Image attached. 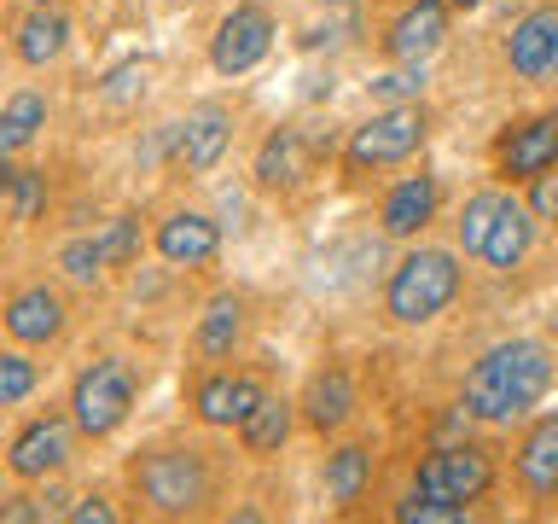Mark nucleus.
I'll return each instance as SVG.
<instances>
[{"label":"nucleus","instance_id":"1","mask_svg":"<svg viewBox=\"0 0 558 524\" xmlns=\"http://www.w3.org/2000/svg\"><path fill=\"white\" fill-rule=\"evenodd\" d=\"M553 384V356L541 338H506L488 344L477 367L465 373V414L488 419V426H506V419L530 414Z\"/></svg>","mask_w":558,"mask_h":524},{"label":"nucleus","instance_id":"2","mask_svg":"<svg viewBox=\"0 0 558 524\" xmlns=\"http://www.w3.org/2000/svg\"><path fill=\"white\" fill-rule=\"evenodd\" d=\"M453 297H460V262L453 251H430V245H418L408 251L390 269V286H384V314H390L396 326H425L436 321Z\"/></svg>","mask_w":558,"mask_h":524},{"label":"nucleus","instance_id":"3","mask_svg":"<svg viewBox=\"0 0 558 524\" xmlns=\"http://www.w3.org/2000/svg\"><path fill=\"white\" fill-rule=\"evenodd\" d=\"M140 501L163 519H192L209 501V466L198 449H151L129 466Z\"/></svg>","mask_w":558,"mask_h":524},{"label":"nucleus","instance_id":"4","mask_svg":"<svg viewBox=\"0 0 558 524\" xmlns=\"http://www.w3.org/2000/svg\"><path fill=\"white\" fill-rule=\"evenodd\" d=\"M134 396H140L134 367L122 356H99L76 373V384H70V419H76L82 437H111L122 419L134 414Z\"/></svg>","mask_w":558,"mask_h":524},{"label":"nucleus","instance_id":"5","mask_svg":"<svg viewBox=\"0 0 558 524\" xmlns=\"http://www.w3.org/2000/svg\"><path fill=\"white\" fill-rule=\"evenodd\" d=\"M425 146V111L418 105H384L349 134V152L343 164L366 175V169H384V164H408V157Z\"/></svg>","mask_w":558,"mask_h":524},{"label":"nucleus","instance_id":"6","mask_svg":"<svg viewBox=\"0 0 558 524\" xmlns=\"http://www.w3.org/2000/svg\"><path fill=\"white\" fill-rule=\"evenodd\" d=\"M488 484H495V461L477 449V443H448V449H436L418 461L413 472V489L418 496H436V501H483L488 496Z\"/></svg>","mask_w":558,"mask_h":524},{"label":"nucleus","instance_id":"7","mask_svg":"<svg viewBox=\"0 0 558 524\" xmlns=\"http://www.w3.org/2000/svg\"><path fill=\"white\" fill-rule=\"evenodd\" d=\"M268 52H274V17H268V7L244 0V7H233L221 17L216 41H209V64H216L221 76H244V70H256Z\"/></svg>","mask_w":558,"mask_h":524},{"label":"nucleus","instance_id":"8","mask_svg":"<svg viewBox=\"0 0 558 524\" xmlns=\"http://www.w3.org/2000/svg\"><path fill=\"white\" fill-rule=\"evenodd\" d=\"M70 426H76V419H59V414L29 419V426L12 437V449H7L12 478H24V484L59 478V472L70 466Z\"/></svg>","mask_w":558,"mask_h":524},{"label":"nucleus","instance_id":"9","mask_svg":"<svg viewBox=\"0 0 558 524\" xmlns=\"http://www.w3.org/2000/svg\"><path fill=\"white\" fill-rule=\"evenodd\" d=\"M506 64L518 82H553L558 76V7L523 12L506 35Z\"/></svg>","mask_w":558,"mask_h":524},{"label":"nucleus","instance_id":"10","mask_svg":"<svg viewBox=\"0 0 558 524\" xmlns=\"http://www.w3.org/2000/svg\"><path fill=\"white\" fill-rule=\"evenodd\" d=\"M442 35H448V0H408L384 29V52L396 64H425L442 47Z\"/></svg>","mask_w":558,"mask_h":524},{"label":"nucleus","instance_id":"11","mask_svg":"<svg viewBox=\"0 0 558 524\" xmlns=\"http://www.w3.org/2000/svg\"><path fill=\"white\" fill-rule=\"evenodd\" d=\"M64 321H70V309H64V297L52 291V286H24L12 297L7 309H0V326L12 332V344H59L64 338Z\"/></svg>","mask_w":558,"mask_h":524},{"label":"nucleus","instance_id":"12","mask_svg":"<svg viewBox=\"0 0 558 524\" xmlns=\"http://www.w3.org/2000/svg\"><path fill=\"white\" fill-rule=\"evenodd\" d=\"M500 175L506 181H535V175L558 169V111L553 117H530L500 140Z\"/></svg>","mask_w":558,"mask_h":524},{"label":"nucleus","instance_id":"13","mask_svg":"<svg viewBox=\"0 0 558 524\" xmlns=\"http://www.w3.org/2000/svg\"><path fill=\"white\" fill-rule=\"evenodd\" d=\"M268 396L262 391L256 373H209L198 391H192V414L204 419V426H244V419L256 414V402Z\"/></svg>","mask_w":558,"mask_h":524},{"label":"nucleus","instance_id":"14","mask_svg":"<svg viewBox=\"0 0 558 524\" xmlns=\"http://www.w3.org/2000/svg\"><path fill=\"white\" fill-rule=\"evenodd\" d=\"M151 245L163 262H174V269H204V262H216V251H221V227L209 216H198V210H174V216L157 222Z\"/></svg>","mask_w":558,"mask_h":524},{"label":"nucleus","instance_id":"15","mask_svg":"<svg viewBox=\"0 0 558 524\" xmlns=\"http://www.w3.org/2000/svg\"><path fill=\"white\" fill-rule=\"evenodd\" d=\"M227 140H233V117H227L221 105H198V111H186L174 122V157H181L186 169H216Z\"/></svg>","mask_w":558,"mask_h":524},{"label":"nucleus","instance_id":"16","mask_svg":"<svg viewBox=\"0 0 558 524\" xmlns=\"http://www.w3.org/2000/svg\"><path fill=\"white\" fill-rule=\"evenodd\" d=\"M436 175H408V181H396L390 187V199H384V234L390 239H413V234H425L430 216H436Z\"/></svg>","mask_w":558,"mask_h":524},{"label":"nucleus","instance_id":"17","mask_svg":"<svg viewBox=\"0 0 558 524\" xmlns=\"http://www.w3.org/2000/svg\"><path fill=\"white\" fill-rule=\"evenodd\" d=\"M518 478L530 496H558V414H541L518 443Z\"/></svg>","mask_w":558,"mask_h":524},{"label":"nucleus","instance_id":"18","mask_svg":"<svg viewBox=\"0 0 558 524\" xmlns=\"http://www.w3.org/2000/svg\"><path fill=\"white\" fill-rule=\"evenodd\" d=\"M239 344H244V297L216 291L198 314V356L204 361H233Z\"/></svg>","mask_w":558,"mask_h":524},{"label":"nucleus","instance_id":"19","mask_svg":"<svg viewBox=\"0 0 558 524\" xmlns=\"http://www.w3.org/2000/svg\"><path fill=\"white\" fill-rule=\"evenodd\" d=\"M296 408H303V419L314 431H338L349 414H355V379L343 373V367H326V373H314L308 379V391H303V402H296Z\"/></svg>","mask_w":558,"mask_h":524},{"label":"nucleus","instance_id":"20","mask_svg":"<svg viewBox=\"0 0 558 524\" xmlns=\"http://www.w3.org/2000/svg\"><path fill=\"white\" fill-rule=\"evenodd\" d=\"M530 245H535V216H530V204L506 199L495 234H488V245H483V262H488V269H500V274H512L518 262L530 257Z\"/></svg>","mask_w":558,"mask_h":524},{"label":"nucleus","instance_id":"21","mask_svg":"<svg viewBox=\"0 0 558 524\" xmlns=\"http://www.w3.org/2000/svg\"><path fill=\"white\" fill-rule=\"evenodd\" d=\"M70 47V17L59 7H29V17L17 24V59L24 64H52Z\"/></svg>","mask_w":558,"mask_h":524},{"label":"nucleus","instance_id":"22","mask_svg":"<svg viewBox=\"0 0 558 524\" xmlns=\"http://www.w3.org/2000/svg\"><path fill=\"white\" fill-rule=\"evenodd\" d=\"M291 426H296V402L262 396L256 414L239 426V437H244V449H251V454H279V449H286V437H291Z\"/></svg>","mask_w":558,"mask_h":524},{"label":"nucleus","instance_id":"23","mask_svg":"<svg viewBox=\"0 0 558 524\" xmlns=\"http://www.w3.org/2000/svg\"><path fill=\"white\" fill-rule=\"evenodd\" d=\"M41 129H47V99L35 94V87L12 94L7 105H0V164H7L12 152H24Z\"/></svg>","mask_w":558,"mask_h":524},{"label":"nucleus","instance_id":"24","mask_svg":"<svg viewBox=\"0 0 558 524\" xmlns=\"http://www.w3.org/2000/svg\"><path fill=\"white\" fill-rule=\"evenodd\" d=\"M366 484H373V449L349 443L338 454H326V496H331V507H355L366 496Z\"/></svg>","mask_w":558,"mask_h":524},{"label":"nucleus","instance_id":"25","mask_svg":"<svg viewBox=\"0 0 558 524\" xmlns=\"http://www.w3.org/2000/svg\"><path fill=\"white\" fill-rule=\"evenodd\" d=\"M256 181L262 187H296L303 181V134L296 129H274L256 152Z\"/></svg>","mask_w":558,"mask_h":524},{"label":"nucleus","instance_id":"26","mask_svg":"<svg viewBox=\"0 0 558 524\" xmlns=\"http://www.w3.org/2000/svg\"><path fill=\"white\" fill-rule=\"evenodd\" d=\"M500 210H506V192H500V187H488V192H477V199H465L460 222H453V239H460L465 257H483V245H488V234H495Z\"/></svg>","mask_w":558,"mask_h":524},{"label":"nucleus","instance_id":"27","mask_svg":"<svg viewBox=\"0 0 558 524\" xmlns=\"http://www.w3.org/2000/svg\"><path fill=\"white\" fill-rule=\"evenodd\" d=\"M35 361L24 349H0V408H17L24 396H35Z\"/></svg>","mask_w":558,"mask_h":524},{"label":"nucleus","instance_id":"28","mask_svg":"<svg viewBox=\"0 0 558 524\" xmlns=\"http://www.w3.org/2000/svg\"><path fill=\"white\" fill-rule=\"evenodd\" d=\"M396 519L401 524H460V519H471V507H460V501H436V496H413L396 507Z\"/></svg>","mask_w":558,"mask_h":524},{"label":"nucleus","instance_id":"29","mask_svg":"<svg viewBox=\"0 0 558 524\" xmlns=\"http://www.w3.org/2000/svg\"><path fill=\"white\" fill-rule=\"evenodd\" d=\"M94 239H99V251H105V269H122V262L140 257V222L134 216L105 222V234H94Z\"/></svg>","mask_w":558,"mask_h":524},{"label":"nucleus","instance_id":"30","mask_svg":"<svg viewBox=\"0 0 558 524\" xmlns=\"http://www.w3.org/2000/svg\"><path fill=\"white\" fill-rule=\"evenodd\" d=\"M12 216L17 222H35L41 216V204H47V175L41 169H12Z\"/></svg>","mask_w":558,"mask_h":524},{"label":"nucleus","instance_id":"31","mask_svg":"<svg viewBox=\"0 0 558 524\" xmlns=\"http://www.w3.org/2000/svg\"><path fill=\"white\" fill-rule=\"evenodd\" d=\"M59 269L70 279H82V286H94V279L105 274V251H99V239H70L64 251H59Z\"/></svg>","mask_w":558,"mask_h":524},{"label":"nucleus","instance_id":"32","mask_svg":"<svg viewBox=\"0 0 558 524\" xmlns=\"http://www.w3.org/2000/svg\"><path fill=\"white\" fill-rule=\"evenodd\" d=\"M530 216L535 222H558V169H547V175L530 181Z\"/></svg>","mask_w":558,"mask_h":524},{"label":"nucleus","instance_id":"33","mask_svg":"<svg viewBox=\"0 0 558 524\" xmlns=\"http://www.w3.org/2000/svg\"><path fill=\"white\" fill-rule=\"evenodd\" d=\"M64 519L70 524H117V507L105 496H82L76 507H64Z\"/></svg>","mask_w":558,"mask_h":524},{"label":"nucleus","instance_id":"34","mask_svg":"<svg viewBox=\"0 0 558 524\" xmlns=\"http://www.w3.org/2000/svg\"><path fill=\"white\" fill-rule=\"evenodd\" d=\"M418 87H425V64H408V70H390V76H378V94H384V99L418 94Z\"/></svg>","mask_w":558,"mask_h":524},{"label":"nucleus","instance_id":"35","mask_svg":"<svg viewBox=\"0 0 558 524\" xmlns=\"http://www.w3.org/2000/svg\"><path fill=\"white\" fill-rule=\"evenodd\" d=\"M35 519H47L35 496H12V501H0V524H35Z\"/></svg>","mask_w":558,"mask_h":524},{"label":"nucleus","instance_id":"36","mask_svg":"<svg viewBox=\"0 0 558 524\" xmlns=\"http://www.w3.org/2000/svg\"><path fill=\"white\" fill-rule=\"evenodd\" d=\"M140 82H146V64H122V70H111V82H105V99H129Z\"/></svg>","mask_w":558,"mask_h":524},{"label":"nucleus","instance_id":"37","mask_svg":"<svg viewBox=\"0 0 558 524\" xmlns=\"http://www.w3.org/2000/svg\"><path fill=\"white\" fill-rule=\"evenodd\" d=\"M7 192H12V169L0 164V199H7Z\"/></svg>","mask_w":558,"mask_h":524},{"label":"nucleus","instance_id":"38","mask_svg":"<svg viewBox=\"0 0 558 524\" xmlns=\"http://www.w3.org/2000/svg\"><path fill=\"white\" fill-rule=\"evenodd\" d=\"M448 7H460V12H471V7H483V0H448Z\"/></svg>","mask_w":558,"mask_h":524},{"label":"nucleus","instance_id":"39","mask_svg":"<svg viewBox=\"0 0 558 524\" xmlns=\"http://www.w3.org/2000/svg\"><path fill=\"white\" fill-rule=\"evenodd\" d=\"M29 7H59V0H29Z\"/></svg>","mask_w":558,"mask_h":524},{"label":"nucleus","instance_id":"40","mask_svg":"<svg viewBox=\"0 0 558 524\" xmlns=\"http://www.w3.org/2000/svg\"><path fill=\"white\" fill-rule=\"evenodd\" d=\"M326 7H338V0H326Z\"/></svg>","mask_w":558,"mask_h":524}]
</instances>
